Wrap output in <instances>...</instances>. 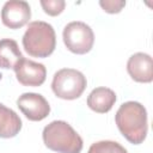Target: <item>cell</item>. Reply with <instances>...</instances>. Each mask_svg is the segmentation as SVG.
<instances>
[{
    "mask_svg": "<svg viewBox=\"0 0 153 153\" xmlns=\"http://www.w3.org/2000/svg\"><path fill=\"white\" fill-rule=\"evenodd\" d=\"M115 122L121 134L134 145L145 141L148 130L146 108L134 100L123 103L115 115Z\"/></svg>",
    "mask_w": 153,
    "mask_h": 153,
    "instance_id": "obj_1",
    "label": "cell"
},
{
    "mask_svg": "<svg viewBox=\"0 0 153 153\" xmlns=\"http://www.w3.org/2000/svg\"><path fill=\"white\" fill-rule=\"evenodd\" d=\"M44 145L57 153H80L82 139L66 121H53L47 124L42 133Z\"/></svg>",
    "mask_w": 153,
    "mask_h": 153,
    "instance_id": "obj_2",
    "label": "cell"
},
{
    "mask_svg": "<svg viewBox=\"0 0 153 153\" xmlns=\"http://www.w3.org/2000/svg\"><path fill=\"white\" fill-rule=\"evenodd\" d=\"M25 51L33 57H48L56 47V35L54 27L42 20L31 22L23 36Z\"/></svg>",
    "mask_w": 153,
    "mask_h": 153,
    "instance_id": "obj_3",
    "label": "cell"
},
{
    "mask_svg": "<svg viewBox=\"0 0 153 153\" xmlns=\"http://www.w3.org/2000/svg\"><path fill=\"white\" fill-rule=\"evenodd\" d=\"M86 85V76L80 71L74 68H62L54 74L51 90L56 97L66 100H73L82 94Z\"/></svg>",
    "mask_w": 153,
    "mask_h": 153,
    "instance_id": "obj_4",
    "label": "cell"
},
{
    "mask_svg": "<svg viewBox=\"0 0 153 153\" xmlns=\"http://www.w3.org/2000/svg\"><path fill=\"white\" fill-rule=\"evenodd\" d=\"M62 38L67 49L78 55L88 53L94 43V33L91 26L84 22L68 23L63 29Z\"/></svg>",
    "mask_w": 153,
    "mask_h": 153,
    "instance_id": "obj_5",
    "label": "cell"
},
{
    "mask_svg": "<svg viewBox=\"0 0 153 153\" xmlns=\"http://www.w3.org/2000/svg\"><path fill=\"white\" fill-rule=\"evenodd\" d=\"M17 106L30 121H42L50 112L48 100L39 93L26 92L17 99Z\"/></svg>",
    "mask_w": 153,
    "mask_h": 153,
    "instance_id": "obj_6",
    "label": "cell"
},
{
    "mask_svg": "<svg viewBox=\"0 0 153 153\" xmlns=\"http://www.w3.org/2000/svg\"><path fill=\"white\" fill-rule=\"evenodd\" d=\"M31 8L26 1L10 0L4 4L1 10V22L10 29H20L29 23Z\"/></svg>",
    "mask_w": 153,
    "mask_h": 153,
    "instance_id": "obj_7",
    "label": "cell"
},
{
    "mask_svg": "<svg viewBox=\"0 0 153 153\" xmlns=\"http://www.w3.org/2000/svg\"><path fill=\"white\" fill-rule=\"evenodd\" d=\"M17 80L23 86L37 87L41 86L47 78V69L43 63L35 62L23 57L14 67Z\"/></svg>",
    "mask_w": 153,
    "mask_h": 153,
    "instance_id": "obj_8",
    "label": "cell"
},
{
    "mask_svg": "<svg viewBox=\"0 0 153 153\" xmlns=\"http://www.w3.org/2000/svg\"><path fill=\"white\" fill-rule=\"evenodd\" d=\"M127 71L130 78L137 82H151L153 80V61L146 53H135L128 59Z\"/></svg>",
    "mask_w": 153,
    "mask_h": 153,
    "instance_id": "obj_9",
    "label": "cell"
},
{
    "mask_svg": "<svg viewBox=\"0 0 153 153\" xmlns=\"http://www.w3.org/2000/svg\"><path fill=\"white\" fill-rule=\"evenodd\" d=\"M116 103V93L108 87H96L87 97V105L98 114L109 112Z\"/></svg>",
    "mask_w": 153,
    "mask_h": 153,
    "instance_id": "obj_10",
    "label": "cell"
},
{
    "mask_svg": "<svg viewBox=\"0 0 153 153\" xmlns=\"http://www.w3.org/2000/svg\"><path fill=\"white\" fill-rule=\"evenodd\" d=\"M20 117L10 108L0 103V137H14L22 129Z\"/></svg>",
    "mask_w": 153,
    "mask_h": 153,
    "instance_id": "obj_11",
    "label": "cell"
},
{
    "mask_svg": "<svg viewBox=\"0 0 153 153\" xmlns=\"http://www.w3.org/2000/svg\"><path fill=\"white\" fill-rule=\"evenodd\" d=\"M23 54L19 50L18 43L11 38L0 39V68L14 69L18 62L23 59Z\"/></svg>",
    "mask_w": 153,
    "mask_h": 153,
    "instance_id": "obj_12",
    "label": "cell"
},
{
    "mask_svg": "<svg viewBox=\"0 0 153 153\" xmlns=\"http://www.w3.org/2000/svg\"><path fill=\"white\" fill-rule=\"evenodd\" d=\"M87 153H128V152L121 143L116 141L102 140L92 143Z\"/></svg>",
    "mask_w": 153,
    "mask_h": 153,
    "instance_id": "obj_13",
    "label": "cell"
},
{
    "mask_svg": "<svg viewBox=\"0 0 153 153\" xmlns=\"http://www.w3.org/2000/svg\"><path fill=\"white\" fill-rule=\"evenodd\" d=\"M43 11L49 16H59L66 7V2L63 0H41L39 1Z\"/></svg>",
    "mask_w": 153,
    "mask_h": 153,
    "instance_id": "obj_14",
    "label": "cell"
},
{
    "mask_svg": "<svg viewBox=\"0 0 153 153\" xmlns=\"http://www.w3.org/2000/svg\"><path fill=\"white\" fill-rule=\"evenodd\" d=\"M99 5L108 13H118L126 6V1H123V0H100Z\"/></svg>",
    "mask_w": 153,
    "mask_h": 153,
    "instance_id": "obj_15",
    "label": "cell"
}]
</instances>
